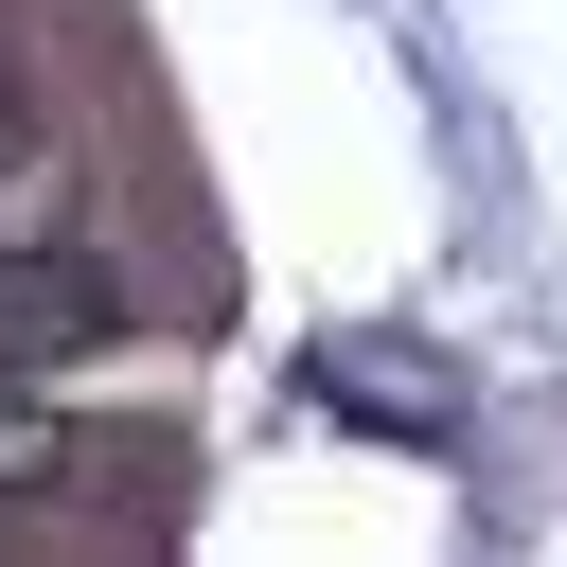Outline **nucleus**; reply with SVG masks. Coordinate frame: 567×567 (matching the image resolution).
<instances>
[{"label": "nucleus", "instance_id": "obj_1", "mask_svg": "<svg viewBox=\"0 0 567 567\" xmlns=\"http://www.w3.org/2000/svg\"><path fill=\"white\" fill-rule=\"evenodd\" d=\"M124 337V266L106 248H0V372H71Z\"/></svg>", "mask_w": 567, "mask_h": 567}, {"label": "nucleus", "instance_id": "obj_2", "mask_svg": "<svg viewBox=\"0 0 567 567\" xmlns=\"http://www.w3.org/2000/svg\"><path fill=\"white\" fill-rule=\"evenodd\" d=\"M35 478H71V425L35 408V372H0V496H35Z\"/></svg>", "mask_w": 567, "mask_h": 567}, {"label": "nucleus", "instance_id": "obj_3", "mask_svg": "<svg viewBox=\"0 0 567 567\" xmlns=\"http://www.w3.org/2000/svg\"><path fill=\"white\" fill-rule=\"evenodd\" d=\"M18 159H35V106H18V71H0V177H18Z\"/></svg>", "mask_w": 567, "mask_h": 567}]
</instances>
